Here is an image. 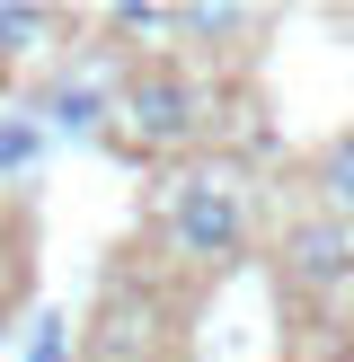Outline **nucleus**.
Segmentation results:
<instances>
[{
  "instance_id": "1",
  "label": "nucleus",
  "mask_w": 354,
  "mask_h": 362,
  "mask_svg": "<svg viewBox=\"0 0 354 362\" xmlns=\"http://www.w3.org/2000/svg\"><path fill=\"white\" fill-rule=\"evenodd\" d=\"M159 239L195 283L239 274L257 257V186H248V168L239 159H186L169 177V204H159Z\"/></svg>"
},
{
  "instance_id": "2",
  "label": "nucleus",
  "mask_w": 354,
  "mask_h": 362,
  "mask_svg": "<svg viewBox=\"0 0 354 362\" xmlns=\"http://www.w3.org/2000/svg\"><path fill=\"white\" fill-rule=\"evenodd\" d=\"M212 133V88L195 80L177 53H151V62L124 71L115 88V141L133 159H195Z\"/></svg>"
},
{
  "instance_id": "3",
  "label": "nucleus",
  "mask_w": 354,
  "mask_h": 362,
  "mask_svg": "<svg viewBox=\"0 0 354 362\" xmlns=\"http://www.w3.org/2000/svg\"><path fill=\"white\" fill-rule=\"evenodd\" d=\"M124 71H133V62H115V53H62V62L27 88V115L45 124V133H71V141L115 133V88H124Z\"/></svg>"
},
{
  "instance_id": "4",
  "label": "nucleus",
  "mask_w": 354,
  "mask_h": 362,
  "mask_svg": "<svg viewBox=\"0 0 354 362\" xmlns=\"http://www.w3.org/2000/svg\"><path fill=\"white\" fill-rule=\"evenodd\" d=\"M283 274H292L301 300H346L354 292V230L336 221V212H301L292 230H283Z\"/></svg>"
},
{
  "instance_id": "5",
  "label": "nucleus",
  "mask_w": 354,
  "mask_h": 362,
  "mask_svg": "<svg viewBox=\"0 0 354 362\" xmlns=\"http://www.w3.org/2000/svg\"><path fill=\"white\" fill-rule=\"evenodd\" d=\"M71 18L62 9H35V0H0V71L9 62H45L53 45H62Z\"/></svg>"
},
{
  "instance_id": "6",
  "label": "nucleus",
  "mask_w": 354,
  "mask_h": 362,
  "mask_svg": "<svg viewBox=\"0 0 354 362\" xmlns=\"http://www.w3.org/2000/svg\"><path fill=\"white\" fill-rule=\"evenodd\" d=\"M310 186H319V212H336V221L354 230V124L310 159Z\"/></svg>"
},
{
  "instance_id": "7",
  "label": "nucleus",
  "mask_w": 354,
  "mask_h": 362,
  "mask_svg": "<svg viewBox=\"0 0 354 362\" xmlns=\"http://www.w3.org/2000/svg\"><path fill=\"white\" fill-rule=\"evenodd\" d=\"M45 159V124L18 106V115H0V186H18V177Z\"/></svg>"
},
{
  "instance_id": "8",
  "label": "nucleus",
  "mask_w": 354,
  "mask_h": 362,
  "mask_svg": "<svg viewBox=\"0 0 354 362\" xmlns=\"http://www.w3.org/2000/svg\"><path fill=\"white\" fill-rule=\"evenodd\" d=\"M257 9H222V0H177V35H248Z\"/></svg>"
},
{
  "instance_id": "9",
  "label": "nucleus",
  "mask_w": 354,
  "mask_h": 362,
  "mask_svg": "<svg viewBox=\"0 0 354 362\" xmlns=\"http://www.w3.org/2000/svg\"><path fill=\"white\" fill-rule=\"evenodd\" d=\"M106 27H115V35H159V45H169V35H177V9H169V0H115Z\"/></svg>"
},
{
  "instance_id": "10",
  "label": "nucleus",
  "mask_w": 354,
  "mask_h": 362,
  "mask_svg": "<svg viewBox=\"0 0 354 362\" xmlns=\"http://www.w3.org/2000/svg\"><path fill=\"white\" fill-rule=\"evenodd\" d=\"M27 362H71V318H35V336H27Z\"/></svg>"
}]
</instances>
